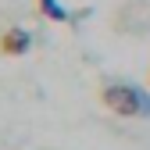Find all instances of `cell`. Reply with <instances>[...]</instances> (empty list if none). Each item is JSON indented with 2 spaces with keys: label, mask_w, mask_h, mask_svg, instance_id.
<instances>
[{
  "label": "cell",
  "mask_w": 150,
  "mask_h": 150,
  "mask_svg": "<svg viewBox=\"0 0 150 150\" xmlns=\"http://www.w3.org/2000/svg\"><path fill=\"white\" fill-rule=\"evenodd\" d=\"M32 47V36L25 29H4L0 32V54L4 57H22V54H29Z\"/></svg>",
  "instance_id": "obj_2"
},
{
  "label": "cell",
  "mask_w": 150,
  "mask_h": 150,
  "mask_svg": "<svg viewBox=\"0 0 150 150\" xmlns=\"http://www.w3.org/2000/svg\"><path fill=\"white\" fill-rule=\"evenodd\" d=\"M100 104L118 118H150V93L129 82H115L100 89Z\"/></svg>",
  "instance_id": "obj_1"
},
{
  "label": "cell",
  "mask_w": 150,
  "mask_h": 150,
  "mask_svg": "<svg viewBox=\"0 0 150 150\" xmlns=\"http://www.w3.org/2000/svg\"><path fill=\"white\" fill-rule=\"evenodd\" d=\"M36 7H40V14H47L50 22H68V11L57 7V0H36Z\"/></svg>",
  "instance_id": "obj_3"
}]
</instances>
